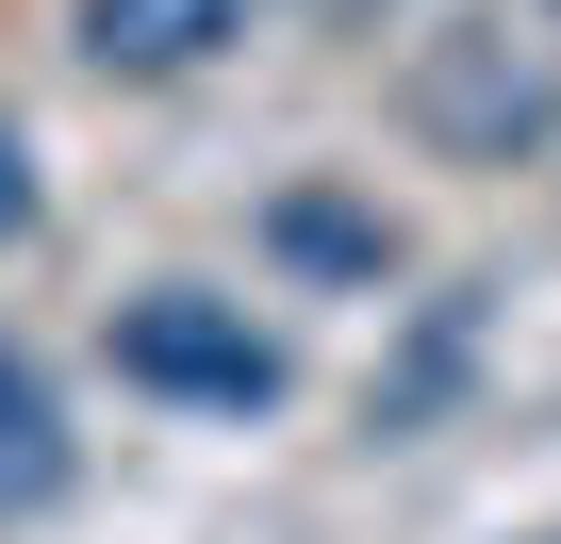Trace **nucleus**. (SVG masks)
<instances>
[{"label": "nucleus", "instance_id": "obj_7", "mask_svg": "<svg viewBox=\"0 0 561 544\" xmlns=\"http://www.w3.org/2000/svg\"><path fill=\"white\" fill-rule=\"evenodd\" d=\"M314 18H331V34H364V18H380V0H314Z\"/></svg>", "mask_w": 561, "mask_h": 544}, {"label": "nucleus", "instance_id": "obj_5", "mask_svg": "<svg viewBox=\"0 0 561 544\" xmlns=\"http://www.w3.org/2000/svg\"><path fill=\"white\" fill-rule=\"evenodd\" d=\"M280 247H314V264H397V231L347 215V198H280Z\"/></svg>", "mask_w": 561, "mask_h": 544}, {"label": "nucleus", "instance_id": "obj_4", "mask_svg": "<svg viewBox=\"0 0 561 544\" xmlns=\"http://www.w3.org/2000/svg\"><path fill=\"white\" fill-rule=\"evenodd\" d=\"M528 116H545V83H528V67L495 50V34H462V50L430 67V132H462V149H512Z\"/></svg>", "mask_w": 561, "mask_h": 544}, {"label": "nucleus", "instance_id": "obj_2", "mask_svg": "<svg viewBox=\"0 0 561 544\" xmlns=\"http://www.w3.org/2000/svg\"><path fill=\"white\" fill-rule=\"evenodd\" d=\"M231 34H248V0H83V67H116V83H182Z\"/></svg>", "mask_w": 561, "mask_h": 544}, {"label": "nucleus", "instance_id": "obj_1", "mask_svg": "<svg viewBox=\"0 0 561 544\" xmlns=\"http://www.w3.org/2000/svg\"><path fill=\"white\" fill-rule=\"evenodd\" d=\"M116 380H133V396H182V413H264V396H280V331H248V298L149 281V298L116 314Z\"/></svg>", "mask_w": 561, "mask_h": 544}, {"label": "nucleus", "instance_id": "obj_3", "mask_svg": "<svg viewBox=\"0 0 561 544\" xmlns=\"http://www.w3.org/2000/svg\"><path fill=\"white\" fill-rule=\"evenodd\" d=\"M83 478V445H67V413H50V380L0 347V528H34L50 495Z\"/></svg>", "mask_w": 561, "mask_h": 544}, {"label": "nucleus", "instance_id": "obj_6", "mask_svg": "<svg viewBox=\"0 0 561 544\" xmlns=\"http://www.w3.org/2000/svg\"><path fill=\"white\" fill-rule=\"evenodd\" d=\"M34 231V149H18V116H0V247Z\"/></svg>", "mask_w": 561, "mask_h": 544}]
</instances>
